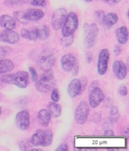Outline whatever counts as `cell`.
<instances>
[{
  "mask_svg": "<svg viewBox=\"0 0 129 151\" xmlns=\"http://www.w3.org/2000/svg\"><path fill=\"white\" fill-rule=\"evenodd\" d=\"M0 80L5 84L14 85L20 88H26L29 83V73L26 71H17L14 73L2 76Z\"/></svg>",
  "mask_w": 129,
  "mask_h": 151,
  "instance_id": "6da1fadb",
  "label": "cell"
},
{
  "mask_svg": "<svg viewBox=\"0 0 129 151\" xmlns=\"http://www.w3.org/2000/svg\"><path fill=\"white\" fill-rule=\"evenodd\" d=\"M56 81L52 70L44 71L39 79L36 81V88L39 92L48 93L54 88Z\"/></svg>",
  "mask_w": 129,
  "mask_h": 151,
  "instance_id": "7a4b0ae2",
  "label": "cell"
},
{
  "mask_svg": "<svg viewBox=\"0 0 129 151\" xmlns=\"http://www.w3.org/2000/svg\"><path fill=\"white\" fill-rule=\"evenodd\" d=\"M29 141L35 147H48L53 141V132L50 129H38Z\"/></svg>",
  "mask_w": 129,
  "mask_h": 151,
  "instance_id": "3957f363",
  "label": "cell"
},
{
  "mask_svg": "<svg viewBox=\"0 0 129 151\" xmlns=\"http://www.w3.org/2000/svg\"><path fill=\"white\" fill-rule=\"evenodd\" d=\"M79 27V17L75 12H70L67 14L65 22L62 27V36L67 37L73 35Z\"/></svg>",
  "mask_w": 129,
  "mask_h": 151,
  "instance_id": "277c9868",
  "label": "cell"
},
{
  "mask_svg": "<svg viewBox=\"0 0 129 151\" xmlns=\"http://www.w3.org/2000/svg\"><path fill=\"white\" fill-rule=\"evenodd\" d=\"M89 105L85 101H81L76 106L74 113V119L79 125H83L88 120L89 115Z\"/></svg>",
  "mask_w": 129,
  "mask_h": 151,
  "instance_id": "5b68a950",
  "label": "cell"
},
{
  "mask_svg": "<svg viewBox=\"0 0 129 151\" xmlns=\"http://www.w3.org/2000/svg\"><path fill=\"white\" fill-rule=\"evenodd\" d=\"M67 16V12L64 8H60L54 12L52 17V26L54 30L61 29L65 22Z\"/></svg>",
  "mask_w": 129,
  "mask_h": 151,
  "instance_id": "8992f818",
  "label": "cell"
},
{
  "mask_svg": "<svg viewBox=\"0 0 129 151\" xmlns=\"http://www.w3.org/2000/svg\"><path fill=\"white\" fill-rule=\"evenodd\" d=\"M110 60V52L107 48L101 49L98 54L97 73L99 75H105L108 69V63Z\"/></svg>",
  "mask_w": 129,
  "mask_h": 151,
  "instance_id": "52a82bcc",
  "label": "cell"
},
{
  "mask_svg": "<svg viewBox=\"0 0 129 151\" xmlns=\"http://www.w3.org/2000/svg\"><path fill=\"white\" fill-rule=\"evenodd\" d=\"M15 123L17 127L22 131L27 130L30 125V116L27 110H22L16 114Z\"/></svg>",
  "mask_w": 129,
  "mask_h": 151,
  "instance_id": "ba28073f",
  "label": "cell"
},
{
  "mask_svg": "<svg viewBox=\"0 0 129 151\" xmlns=\"http://www.w3.org/2000/svg\"><path fill=\"white\" fill-rule=\"evenodd\" d=\"M89 96H88V105L91 108H97L100 104L102 103L105 95L103 94L101 88L99 87H96L89 91Z\"/></svg>",
  "mask_w": 129,
  "mask_h": 151,
  "instance_id": "9c48e42d",
  "label": "cell"
},
{
  "mask_svg": "<svg viewBox=\"0 0 129 151\" xmlns=\"http://www.w3.org/2000/svg\"><path fill=\"white\" fill-rule=\"evenodd\" d=\"M20 35L13 29H4L0 32V42L11 45L17 44L20 40Z\"/></svg>",
  "mask_w": 129,
  "mask_h": 151,
  "instance_id": "30bf717a",
  "label": "cell"
},
{
  "mask_svg": "<svg viewBox=\"0 0 129 151\" xmlns=\"http://www.w3.org/2000/svg\"><path fill=\"white\" fill-rule=\"evenodd\" d=\"M113 72L115 78L119 80H123L128 74L127 66L122 60H116L113 64Z\"/></svg>",
  "mask_w": 129,
  "mask_h": 151,
  "instance_id": "8fae6325",
  "label": "cell"
},
{
  "mask_svg": "<svg viewBox=\"0 0 129 151\" xmlns=\"http://www.w3.org/2000/svg\"><path fill=\"white\" fill-rule=\"evenodd\" d=\"M76 57L72 54H66L60 58V64L63 70L67 73L72 72V69L77 63Z\"/></svg>",
  "mask_w": 129,
  "mask_h": 151,
  "instance_id": "7c38bea8",
  "label": "cell"
},
{
  "mask_svg": "<svg viewBox=\"0 0 129 151\" xmlns=\"http://www.w3.org/2000/svg\"><path fill=\"white\" fill-rule=\"evenodd\" d=\"M83 92L81 81L79 79H73L67 86V93L71 98H75Z\"/></svg>",
  "mask_w": 129,
  "mask_h": 151,
  "instance_id": "4fadbf2b",
  "label": "cell"
},
{
  "mask_svg": "<svg viewBox=\"0 0 129 151\" xmlns=\"http://www.w3.org/2000/svg\"><path fill=\"white\" fill-rule=\"evenodd\" d=\"M45 14L43 11L39 9H29L24 12V17L28 23L30 21H40Z\"/></svg>",
  "mask_w": 129,
  "mask_h": 151,
  "instance_id": "5bb4252c",
  "label": "cell"
},
{
  "mask_svg": "<svg viewBox=\"0 0 129 151\" xmlns=\"http://www.w3.org/2000/svg\"><path fill=\"white\" fill-rule=\"evenodd\" d=\"M55 60L56 59L54 55H50L43 56L39 60L38 65L39 68L43 71L49 70H52V67L54 66Z\"/></svg>",
  "mask_w": 129,
  "mask_h": 151,
  "instance_id": "9a60e30c",
  "label": "cell"
},
{
  "mask_svg": "<svg viewBox=\"0 0 129 151\" xmlns=\"http://www.w3.org/2000/svg\"><path fill=\"white\" fill-rule=\"evenodd\" d=\"M0 27L5 29H14L16 27L15 19L8 14H3L0 17Z\"/></svg>",
  "mask_w": 129,
  "mask_h": 151,
  "instance_id": "2e32d148",
  "label": "cell"
},
{
  "mask_svg": "<svg viewBox=\"0 0 129 151\" xmlns=\"http://www.w3.org/2000/svg\"><path fill=\"white\" fill-rule=\"evenodd\" d=\"M115 37L119 45H125L128 41V30L126 26H122L115 30Z\"/></svg>",
  "mask_w": 129,
  "mask_h": 151,
  "instance_id": "e0dca14e",
  "label": "cell"
},
{
  "mask_svg": "<svg viewBox=\"0 0 129 151\" xmlns=\"http://www.w3.org/2000/svg\"><path fill=\"white\" fill-rule=\"evenodd\" d=\"M39 122L40 125L44 127H47L51 122V119H52V116L49 113V112L47 110V109H42L39 111L38 115Z\"/></svg>",
  "mask_w": 129,
  "mask_h": 151,
  "instance_id": "ac0fdd59",
  "label": "cell"
},
{
  "mask_svg": "<svg viewBox=\"0 0 129 151\" xmlns=\"http://www.w3.org/2000/svg\"><path fill=\"white\" fill-rule=\"evenodd\" d=\"M47 110L54 118H57L62 113V107L57 102H50L47 106Z\"/></svg>",
  "mask_w": 129,
  "mask_h": 151,
  "instance_id": "d6986e66",
  "label": "cell"
},
{
  "mask_svg": "<svg viewBox=\"0 0 129 151\" xmlns=\"http://www.w3.org/2000/svg\"><path fill=\"white\" fill-rule=\"evenodd\" d=\"M118 21H119V17H118L117 14L115 13H113V12H110L104 16L103 24L105 27H107L108 29H110L113 26H114L118 22Z\"/></svg>",
  "mask_w": 129,
  "mask_h": 151,
  "instance_id": "ffe728a7",
  "label": "cell"
},
{
  "mask_svg": "<svg viewBox=\"0 0 129 151\" xmlns=\"http://www.w3.org/2000/svg\"><path fill=\"white\" fill-rule=\"evenodd\" d=\"M14 69V64L10 59H0V74L6 73Z\"/></svg>",
  "mask_w": 129,
  "mask_h": 151,
  "instance_id": "44dd1931",
  "label": "cell"
},
{
  "mask_svg": "<svg viewBox=\"0 0 129 151\" xmlns=\"http://www.w3.org/2000/svg\"><path fill=\"white\" fill-rule=\"evenodd\" d=\"M83 28L86 36H93L97 38L99 33V28L96 24H85Z\"/></svg>",
  "mask_w": 129,
  "mask_h": 151,
  "instance_id": "7402d4cb",
  "label": "cell"
},
{
  "mask_svg": "<svg viewBox=\"0 0 129 151\" xmlns=\"http://www.w3.org/2000/svg\"><path fill=\"white\" fill-rule=\"evenodd\" d=\"M120 118V113L117 106H113L110 110L109 121L110 123H116Z\"/></svg>",
  "mask_w": 129,
  "mask_h": 151,
  "instance_id": "603a6c76",
  "label": "cell"
},
{
  "mask_svg": "<svg viewBox=\"0 0 129 151\" xmlns=\"http://www.w3.org/2000/svg\"><path fill=\"white\" fill-rule=\"evenodd\" d=\"M38 32V40H46L50 36V29L48 26H42L37 28Z\"/></svg>",
  "mask_w": 129,
  "mask_h": 151,
  "instance_id": "cb8c5ba5",
  "label": "cell"
},
{
  "mask_svg": "<svg viewBox=\"0 0 129 151\" xmlns=\"http://www.w3.org/2000/svg\"><path fill=\"white\" fill-rule=\"evenodd\" d=\"M13 17L15 19V21H17L22 24H27L28 22L25 20L24 17V12L23 11H17L13 13Z\"/></svg>",
  "mask_w": 129,
  "mask_h": 151,
  "instance_id": "d4e9b609",
  "label": "cell"
},
{
  "mask_svg": "<svg viewBox=\"0 0 129 151\" xmlns=\"http://www.w3.org/2000/svg\"><path fill=\"white\" fill-rule=\"evenodd\" d=\"M75 40V37H74V34L73 35H71L70 36H67V37H64L63 36L61 38V45L64 47H69L72 45L73 42H74Z\"/></svg>",
  "mask_w": 129,
  "mask_h": 151,
  "instance_id": "484cf974",
  "label": "cell"
},
{
  "mask_svg": "<svg viewBox=\"0 0 129 151\" xmlns=\"http://www.w3.org/2000/svg\"><path fill=\"white\" fill-rule=\"evenodd\" d=\"M51 98L52 101L58 102L60 100V93L57 88H53L52 90V94H51Z\"/></svg>",
  "mask_w": 129,
  "mask_h": 151,
  "instance_id": "4316f807",
  "label": "cell"
},
{
  "mask_svg": "<svg viewBox=\"0 0 129 151\" xmlns=\"http://www.w3.org/2000/svg\"><path fill=\"white\" fill-rule=\"evenodd\" d=\"M30 146H33L30 141H28V140H24L20 143L19 147L21 150H30V148H29Z\"/></svg>",
  "mask_w": 129,
  "mask_h": 151,
  "instance_id": "83f0119b",
  "label": "cell"
},
{
  "mask_svg": "<svg viewBox=\"0 0 129 151\" xmlns=\"http://www.w3.org/2000/svg\"><path fill=\"white\" fill-rule=\"evenodd\" d=\"M29 40L31 41H36L38 40V32H37V28H34V29L29 30Z\"/></svg>",
  "mask_w": 129,
  "mask_h": 151,
  "instance_id": "f1b7e54d",
  "label": "cell"
},
{
  "mask_svg": "<svg viewBox=\"0 0 129 151\" xmlns=\"http://www.w3.org/2000/svg\"><path fill=\"white\" fill-rule=\"evenodd\" d=\"M24 0H5V5L9 6V7H11V6H14V5H19L23 2Z\"/></svg>",
  "mask_w": 129,
  "mask_h": 151,
  "instance_id": "f546056e",
  "label": "cell"
},
{
  "mask_svg": "<svg viewBox=\"0 0 129 151\" xmlns=\"http://www.w3.org/2000/svg\"><path fill=\"white\" fill-rule=\"evenodd\" d=\"M119 93L121 96L125 97L128 94V88L125 85H121L119 88Z\"/></svg>",
  "mask_w": 129,
  "mask_h": 151,
  "instance_id": "4dcf8cb0",
  "label": "cell"
},
{
  "mask_svg": "<svg viewBox=\"0 0 129 151\" xmlns=\"http://www.w3.org/2000/svg\"><path fill=\"white\" fill-rule=\"evenodd\" d=\"M29 73H30V75H31V79L33 82H36L37 79H38V74L37 72L35 70V68H33V67H30L29 68Z\"/></svg>",
  "mask_w": 129,
  "mask_h": 151,
  "instance_id": "1f68e13d",
  "label": "cell"
},
{
  "mask_svg": "<svg viewBox=\"0 0 129 151\" xmlns=\"http://www.w3.org/2000/svg\"><path fill=\"white\" fill-rule=\"evenodd\" d=\"M95 14H96V17L98 21H99V22L101 24H103V18H104V16H105L104 12L103 11H97V12H96Z\"/></svg>",
  "mask_w": 129,
  "mask_h": 151,
  "instance_id": "d6a6232c",
  "label": "cell"
},
{
  "mask_svg": "<svg viewBox=\"0 0 129 151\" xmlns=\"http://www.w3.org/2000/svg\"><path fill=\"white\" fill-rule=\"evenodd\" d=\"M31 4L35 6H45V0H31Z\"/></svg>",
  "mask_w": 129,
  "mask_h": 151,
  "instance_id": "836d02e7",
  "label": "cell"
},
{
  "mask_svg": "<svg viewBox=\"0 0 129 151\" xmlns=\"http://www.w3.org/2000/svg\"><path fill=\"white\" fill-rule=\"evenodd\" d=\"M29 30L25 28H23L21 30V36L25 40H28L29 39Z\"/></svg>",
  "mask_w": 129,
  "mask_h": 151,
  "instance_id": "e575fe53",
  "label": "cell"
},
{
  "mask_svg": "<svg viewBox=\"0 0 129 151\" xmlns=\"http://www.w3.org/2000/svg\"><path fill=\"white\" fill-rule=\"evenodd\" d=\"M113 52H114V54H115V55H116V56L120 55L121 53H122V48H121L120 45H115V46H114Z\"/></svg>",
  "mask_w": 129,
  "mask_h": 151,
  "instance_id": "d590c367",
  "label": "cell"
},
{
  "mask_svg": "<svg viewBox=\"0 0 129 151\" xmlns=\"http://www.w3.org/2000/svg\"><path fill=\"white\" fill-rule=\"evenodd\" d=\"M67 151L69 150V147L67 146V144H60V146L56 149V151Z\"/></svg>",
  "mask_w": 129,
  "mask_h": 151,
  "instance_id": "8d00e7d4",
  "label": "cell"
},
{
  "mask_svg": "<svg viewBox=\"0 0 129 151\" xmlns=\"http://www.w3.org/2000/svg\"><path fill=\"white\" fill-rule=\"evenodd\" d=\"M80 79L82 84V91H84L85 89L86 86H87V83H88V80H87V78L86 77H82Z\"/></svg>",
  "mask_w": 129,
  "mask_h": 151,
  "instance_id": "74e56055",
  "label": "cell"
},
{
  "mask_svg": "<svg viewBox=\"0 0 129 151\" xmlns=\"http://www.w3.org/2000/svg\"><path fill=\"white\" fill-rule=\"evenodd\" d=\"M92 60V53L91 52H88L85 54V60L87 64H90Z\"/></svg>",
  "mask_w": 129,
  "mask_h": 151,
  "instance_id": "f35d334b",
  "label": "cell"
},
{
  "mask_svg": "<svg viewBox=\"0 0 129 151\" xmlns=\"http://www.w3.org/2000/svg\"><path fill=\"white\" fill-rule=\"evenodd\" d=\"M79 62H77L76 65H75L74 68L72 69V75H75V76L77 75L78 73H79Z\"/></svg>",
  "mask_w": 129,
  "mask_h": 151,
  "instance_id": "ab89813d",
  "label": "cell"
},
{
  "mask_svg": "<svg viewBox=\"0 0 129 151\" xmlns=\"http://www.w3.org/2000/svg\"><path fill=\"white\" fill-rule=\"evenodd\" d=\"M97 85H99V83H98V82H97V81H94V82H92V83H91V85H90L89 91H91V90L93 89V88H95L98 87Z\"/></svg>",
  "mask_w": 129,
  "mask_h": 151,
  "instance_id": "60d3db41",
  "label": "cell"
},
{
  "mask_svg": "<svg viewBox=\"0 0 129 151\" xmlns=\"http://www.w3.org/2000/svg\"><path fill=\"white\" fill-rule=\"evenodd\" d=\"M104 135H105V136H109V137H110V136H113L114 135L113 131L110 130V129H108V130H106L105 132H104Z\"/></svg>",
  "mask_w": 129,
  "mask_h": 151,
  "instance_id": "b9f144b4",
  "label": "cell"
},
{
  "mask_svg": "<svg viewBox=\"0 0 129 151\" xmlns=\"http://www.w3.org/2000/svg\"><path fill=\"white\" fill-rule=\"evenodd\" d=\"M104 1L108 4H110V5H114V4L119 3L122 0H104Z\"/></svg>",
  "mask_w": 129,
  "mask_h": 151,
  "instance_id": "7bdbcfd3",
  "label": "cell"
},
{
  "mask_svg": "<svg viewBox=\"0 0 129 151\" xmlns=\"http://www.w3.org/2000/svg\"><path fill=\"white\" fill-rule=\"evenodd\" d=\"M2 113V107H1V106H0V116H1Z\"/></svg>",
  "mask_w": 129,
  "mask_h": 151,
  "instance_id": "ee69618b",
  "label": "cell"
},
{
  "mask_svg": "<svg viewBox=\"0 0 129 151\" xmlns=\"http://www.w3.org/2000/svg\"><path fill=\"white\" fill-rule=\"evenodd\" d=\"M85 2H92L93 0H85Z\"/></svg>",
  "mask_w": 129,
  "mask_h": 151,
  "instance_id": "f6af8a7d",
  "label": "cell"
},
{
  "mask_svg": "<svg viewBox=\"0 0 129 151\" xmlns=\"http://www.w3.org/2000/svg\"><path fill=\"white\" fill-rule=\"evenodd\" d=\"M1 100H2V96H1V94H0V101H1Z\"/></svg>",
  "mask_w": 129,
  "mask_h": 151,
  "instance_id": "bcb514c9",
  "label": "cell"
}]
</instances>
